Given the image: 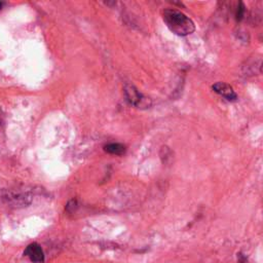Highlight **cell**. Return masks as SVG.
I'll list each match as a JSON object with an SVG mask.
<instances>
[{
	"label": "cell",
	"instance_id": "obj_1",
	"mask_svg": "<svg viewBox=\"0 0 263 263\" xmlns=\"http://www.w3.org/2000/svg\"><path fill=\"white\" fill-rule=\"evenodd\" d=\"M162 17L168 28L176 35L186 36L193 33L196 30V26L191 21V19L184 15L182 12L177 11V9H164Z\"/></svg>",
	"mask_w": 263,
	"mask_h": 263
},
{
	"label": "cell",
	"instance_id": "obj_2",
	"mask_svg": "<svg viewBox=\"0 0 263 263\" xmlns=\"http://www.w3.org/2000/svg\"><path fill=\"white\" fill-rule=\"evenodd\" d=\"M124 94L125 98L131 105L134 106H147L148 100L147 98H144L143 95L136 89L132 84L125 85L124 87Z\"/></svg>",
	"mask_w": 263,
	"mask_h": 263
},
{
	"label": "cell",
	"instance_id": "obj_4",
	"mask_svg": "<svg viewBox=\"0 0 263 263\" xmlns=\"http://www.w3.org/2000/svg\"><path fill=\"white\" fill-rule=\"evenodd\" d=\"M212 89L228 101H235L238 98V96L236 92L233 91L232 87L224 82H216L212 86Z\"/></svg>",
	"mask_w": 263,
	"mask_h": 263
},
{
	"label": "cell",
	"instance_id": "obj_7",
	"mask_svg": "<svg viewBox=\"0 0 263 263\" xmlns=\"http://www.w3.org/2000/svg\"><path fill=\"white\" fill-rule=\"evenodd\" d=\"M77 207V203H76V201H71L69 202V203L67 204V211L69 212H73L75 210V208Z\"/></svg>",
	"mask_w": 263,
	"mask_h": 263
},
{
	"label": "cell",
	"instance_id": "obj_6",
	"mask_svg": "<svg viewBox=\"0 0 263 263\" xmlns=\"http://www.w3.org/2000/svg\"><path fill=\"white\" fill-rule=\"evenodd\" d=\"M243 15H245V5H243L242 2L240 3V5L238 6V9H237V20L238 21H241L243 20Z\"/></svg>",
	"mask_w": 263,
	"mask_h": 263
},
{
	"label": "cell",
	"instance_id": "obj_3",
	"mask_svg": "<svg viewBox=\"0 0 263 263\" xmlns=\"http://www.w3.org/2000/svg\"><path fill=\"white\" fill-rule=\"evenodd\" d=\"M24 254L30 259L32 262H35V263H42L44 261V254H43V251L41 249V247L38 245V243H31V245H29L25 252Z\"/></svg>",
	"mask_w": 263,
	"mask_h": 263
},
{
	"label": "cell",
	"instance_id": "obj_5",
	"mask_svg": "<svg viewBox=\"0 0 263 263\" xmlns=\"http://www.w3.org/2000/svg\"><path fill=\"white\" fill-rule=\"evenodd\" d=\"M104 149L106 152H108L110 154L121 155L125 152V146L120 143H110L108 145H106Z\"/></svg>",
	"mask_w": 263,
	"mask_h": 263
}]
</instances>
